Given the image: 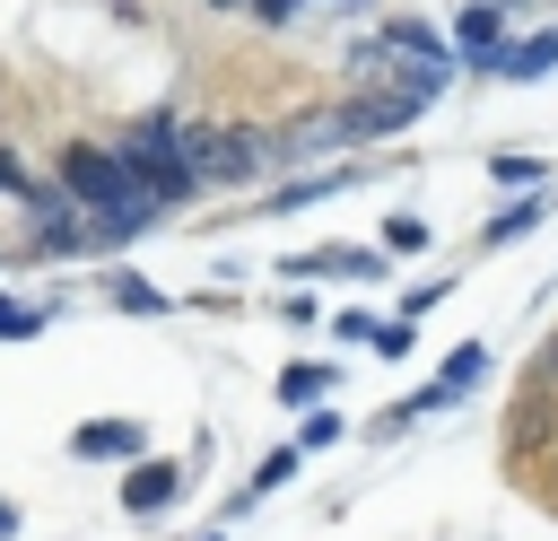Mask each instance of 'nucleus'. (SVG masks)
I'll return each mask as SVG.
<instances>
[{"label":"nucleus","instance_id":"obj_16","mask_svg":"<svg viewBox=\"0 0 558 541\" xmlns=\"http://www.w3.org/2000/svg\"><path fill=\"white\" fill-rule=\"evenodd\" d=\"M340 436H349V419H340L331 401H314V410H305V428H296V454H323V445H340Z\"/></svg>","mask_w":558,"mask_h":541},{"label":"nucleus","instance_id":"obj_7","mask_svg":"<svg viewBox=\"0 0 558 541\" xmlns=\"http://www.w3.org/2000/svg\"><path fill=\"white\" fill-rule=\"evenodd\" d=\"M183 462L174 454H140V462H122V515H166L174 497H183Z\"/></svg>","mask_w":558,"mask_h":541},{"label":"nucleus","instance_id":"obj_14","mask_svg":"<svg viewBox=\"0 0 558 541\" xmlns=\"http://www.w3.org/2000/svg\"><path fill=\"white\" fill-rule=\"evenodd\" d=\"M480 375H488V340H453L445 358H436V384L462 401V393H480Z\"/></svg>","mask_w":558,"mask_h":541},{"label":"nucleus","instance_id":"obj_23","mask_svg":"<svg viewBox=\"0 0 558 541\" xmlns=\"http://www.w3.org/2000/svg\"><path fill=\"white\" fill-rule=\"evenodd\" d=\"M366 349H375V358H410V323H401V314H392V323H375V340H366Z\"/></svg>","mask_w":558,"mask_h":541},{"label":"nucleus","instance_id":"obj_17","mask_svg":"<svg viewBox=\"0 0 558 541\" xmlns=\"http://www.w3.org/2000/svg\"><path fill=\"white\" fill-rule=\"evenodd\" d=\"M296 462H305L296 445H270V454L253 462V480H244V489H253V497H270V489H288V480H296Z\"/></svg>","mask_w":558,"mask_h":541},{"label":"nucleus","instance_id":"obj_3","mask_svg":"<svg viewBox=\"0 0 558 541\" xmlns=\"http://www.w3.org/2000/svg\"><path fill=\"white\" fill-rule=\"evenodd\" d=\"M445 35H453L462 79H497V52H506V35H514V9H506V0H462V9L445 17Z\"/></svg>","mask_w":558,"mask_h":541},{"label":"nucleus","instance_id":"obj_24","mask_svg":"<svg viewBox=\"0 0 558 541\" xmlns=\"http://www.w3.org/2000/svg\"><path fill=\"white\" fill-rule=\"evenodd\" d=\"M532 384L558 393V332H541V349H532Z\"/></svg>","mask_w":558,"mask_h":541},{"label":"nucleus","instance_id":"obj_9","mask_svg":"<svg viewBox=\"0 0 558 541\" xmlns=\"http://www.w3.org/2000/svg\"><path fill=\"white\" fill-rule=\"evenodd\" d=\"M140 454H148L140 419H78L70 428V462H140Z\"/></svg>","mask_w":558,"mask_h":541},{"label":"nucleus","instance_id":"obj_1","mask_svg":"<svg viewBox=\"0 0 558 541\" xmlns=\"http://www.w3.org/2000/svg\"><path fill=\"white\" fill-rule=\"evenodd\" d=\"M113 148H122L131 183H140V192H148L166 218L201 201V175H192V148H183V113H166V105H157V113H140V122H131Z\"/></svg>","mask_w":558,"mask_h":541},{"label":"nucleus","instance_id":"obj_12","mask_svg":"<svg viewBox=\"0 0 558 541\" xmlns=\"http://www.w3.org/2000/svg\"><path fill=\"white\" fill-rule=\"evenodd\" d=\"M488 183L532 192V183H558V175H549V157H541V148H488Z\"/></svg>","mask_w":558,"mask_h":541},{"label":"nucleus","instance_id":"obj_4","mask_svg":"<svg viewBox=\"0 0 558 541\" xmlns=\"http://www.w3.org/2000/svg\"><path fill=\"white\" fill-rule=\"evenodd\" d=\"M392 61H436V70H462L453 61V35L436 26V17H410V9H375V26H366Z\"/></svg>","mask_w":558,"mask_h":541},{"label":"nucleus","instance_id":"obj_19","mask_svg":"<svg viewBox=\"0 0 558 541\" xmlns=\"http://www.w3.org/2000/svg\"><path fill=\"white\" fill-rule=\"evenodd\" d=\"M445 297H453V279H445V270H436V279H418V288H401V297H392V305H401V323H418V314H436V305H445Z\"/></svg>","mask_w":558,"mask_h":541},{"label":"nucleus","instance_id":"obj_18","mask_svg":"<svg viewBox=\"0 0 558 541\" xmlns=\"http://www.w3.org/2000/svg\"><path fill=\"white\" fill-rule=\"evenodd\" d=\"M44 323H52V305H26V297H9V288H0V340H35Z\"/></svg>","mask_w":558,"mask_h":541},{"label":"nucleus","instance_id":"obj_26","mask_svg":"<svg viewBox=\"0 0 558 541\" xmlns=\"http://www.w3.org/2000/svg\"><path fill=\"white\" fill-rule=\"evenodd\" d=\"M0 541H17V506L9 497H0Z\"/></svg>","mask_w":558,"mask_h":541},{"label":"nucleus","instance_id":"obj_28","mask_svg":"<svg viewBox=\"0 0 558 541\" xmlns=\"http://www.w3.org/2000/svg\"><path fill=\"white\" fill-rule=\"evenodd\" d=\"M201 541H218V532H201Z\"/></svg>","mask_w":558,"mask_h":541},{"label":"nucleus","instance_id":"obj_8","mask_svg":"<svg viewBox=\"0 0 558 541\" xmlns=\"http://www.w3.org/2000/svg\"><path fill=\"white\" fill-rule=\"evenodd\" d=\"M549 209H558V183H532V192H514L506 209H488V218H480V253H506V244H523V236H532Z\"/></svg>","mask_w":558,"mask_h":541},{"label":"nucleus","instance_id":"obj_5","mask_svg":"<svg viewBox=\"0 0 558 541\" xmlns=\"http://www.w3.org/2000/svg\"><path fill=\"white\" fill-rule=\"evenodd\" d=\"M392 157H340V166H314V175H288L279 192H270V209H314V201H331V192H357V183H375Z\"/></svg>","mask_w":558,"mask_h":541},{"label":"nucleus","instance_id":"obj_27","mask_svg":"<svg viewBox=\"0 0 558 541\" xmlns=\"http://www.w3.org/2000/svg\"><path fill=\"white\" fill-rule=\"evenodd\" d=\"M209 9H244V17H253V0H209Z\"/></svg>","mask_w":558,"mask_h":541},{"label":"nucleus","instance_id":"obj_22","mask_svg":"<svg viewBox=\"0 0 558 541\" xmlns=\"http://www.w3.org/2000/svg\"><path fill=\"white\" fill-rule=\"evenodd\" d=\"M35 183H44V175H35V166H26L17 148H0V192H9V201H26Z\"/></svg>","mask_w":558,"mask_h":541},{"label":"nucleus","instance_id":"obj_21","mask_svg":"<svg viewBox=\"0 0 558 541\" xmlns=\"http://www.w3.org/2000/svg\"><path fill=\"white\" fill-rule=\"evenodd\" d=\"M401 428H418V410H410V393H401V401H384V410H375V428H366V436H375V445H392V436H401Z\"/></svg>","mask_w":558,"mask_h":541},{"label":"nucleus","instance_id":"obj_25","mask_svg":"<svg viewBox=\"0 0 558 541\" xmlns=\"http://www.w3.org/2000/svg\"><path fill=\"white\" fill-rule=\"evenodd\" d=\"M279 323H296V332L323 323V297H279Z\"/></svg>","mask_w":558,"mask_h":541},{"label":"nucleus","instance_id":"obj_11","mask_svg":"<svg viewBox=\"0 0 558 541\" xmlns=\"http://www.w3.org/2000/svg\"><path fill=\"white\" fill-rule=\"evenodd\" d=\"M549 419H558V393H549V384H523V401H514V454L549 445V436H558Z\"/></svg>","mask_w":558,"mask_h":541},{"label":"nucleus","instance_id":"obj_20","mask_svg":"<svg viewBox=\"0 0 558 541\" xmlns=\"http://www.w3.org/2000/svg\"><path fill=\"white\" fill-rule=\"evenodd\" d=\"M323 323H331V340H349V349H366L384 314H366V305H340V314H323Z\"/></svg>","mask_w":558,"mask_h":541},{"label":"nucleus","instance_id":"obj_10","mask_svg":"<svg viewBox=\"0 0 558 541\" xmlns=\"http://www.w3.org/2000/svg\"><path fill=\"white\" fill-rule=\"evenodd\" d=\"M331 384H340V366H323V358H296V366H279V401H288V410H314V401H331Z\"/></svg>","mask_w":558,"mask_h":541},{"label":"nucleus","instance_id":"obj_2","mask_svg":"<svg viewBox=\"0 0 558 541\" xmlns=\"http://www.w3.org/2000/svg\"><path fill=\"white\" fill-rule=\"evenodd\" d=\"M183 148H192L201 192H253L262 175H279L262 122H183Z\"/></svg>","mask_w":558,"mask_h":541},{"label":"nucleus","instance_id":"obj_13","mask_svg":"<svg viewBox=\"0 0 558 541\" xmlns=\"http://www.w3.org/2000/svg\"><path fill=\"white\" fill-rule=\"evenodd\" d=\"M105 305H113V314H166L174 297H166L157 279H140V270H105Z\"/></svg>","mask_w":558,"mask_h":541},{"label":"nucleus","instance_id":"obj_6","mask_svg":"<svg viewBox=\"0 0 558 541\" xmlns=\"http://www.w3.org/2000/svg\"><path fill=\"white\" fill-rule=\"evenodd\" d=\"M549 70H558V17L514 26V35H506V52H497V87H541Z\"/></svg>","mask_w":558,"mask_h":541},{"label":"nucleus","instance_id":"obj_15","mask_svg":"<svg viewBox=\"0 0 558 541\" xmlns=\"http://www.w3.org/2000/svg\"><path fill=\"white\" fill-rule=\"evenodd\" d=\"M427 244H436V227H427L418 209H392V218H384V253H392V262H410V253H427Z\"/></svg>","mask_w":558,"mask_h":541}]
</instances>
